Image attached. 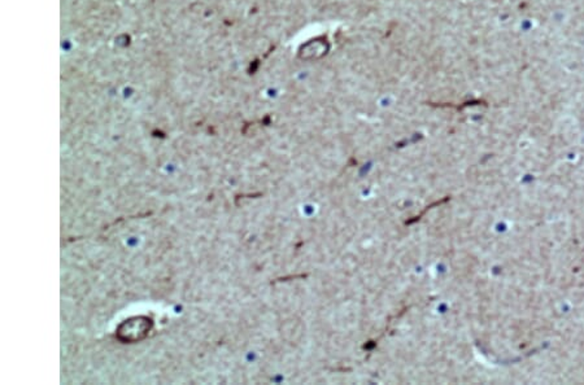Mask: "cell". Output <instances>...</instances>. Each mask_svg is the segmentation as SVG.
<instances>
[{"label": "cell", "mask_w": 584, "mask_h": 385, "mask_svg": "<svg viewBox=\"0 0 584 385\" xmlns=\"http://www.w3.org/2000/svg\"><path fill=\"white\" fill-rule=\"evenodd\" d=\"M151 325L152 322L148 318H133L121 325L119 337L124 342L142 340L150 332Z\"/></svg>", "instance_id": "obj_1"}]
</instances>
